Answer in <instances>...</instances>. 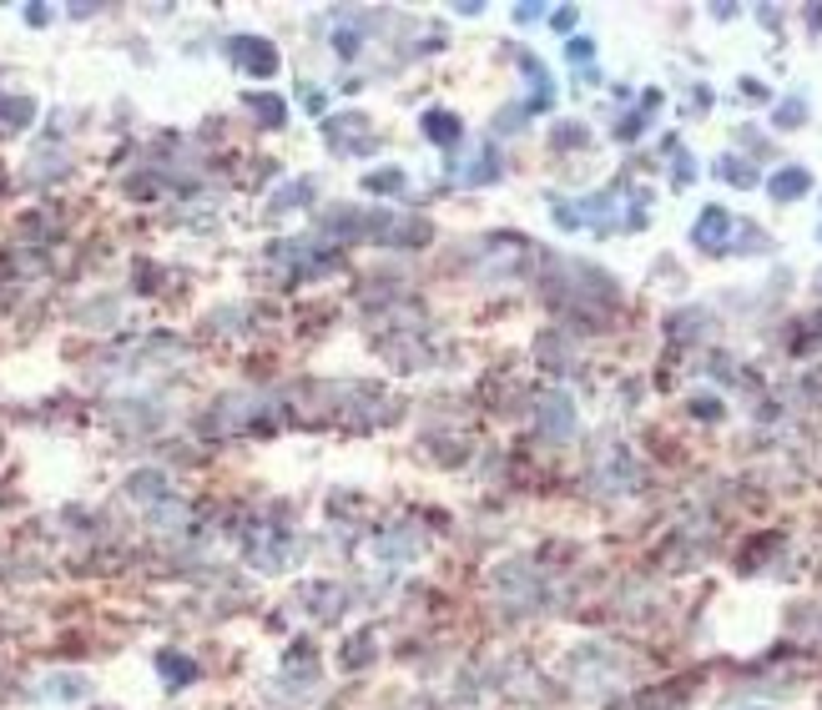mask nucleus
<instances>
[{
  "label": "nucleus",
  "instance_id": "nucleus-1",
  "mask_svg": "<svg viewBox=\"0 0 822 710\" xmlns=\"http://www.w3.org/2000/svg\"><path fill=\"white\" fill-rule=\"evenodd\" d=\"M721 227H727V212H707V222L696 227V242H701V247H711V242L721 237Z\"/></svg>",
  "mask_w": 822,
  "mask_h": 710
},
{
  "label": "nucleus",
  "instance_id": "nucleus-2",
  "mask_svg": "<svg viewBox=\"0 0 822 710\" xmlns=\"http://www.w3.org/2000/svg\"><path fill=\"white\" fill-rule=\"evenodd\" d=\"M802 187H808V177H802V172H782V182H777L772 191H777V197H797Z\"/></svg>",
  "mask_w": 822,
  "mask_h": 710
}]
</instances>
